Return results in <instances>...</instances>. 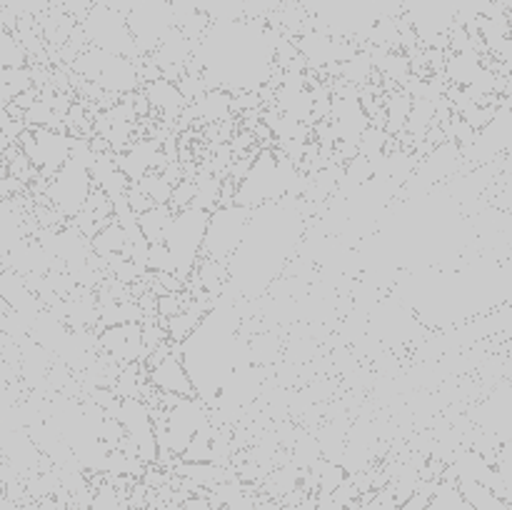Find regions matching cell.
Segmentation results:
<instances>
[{
  "label": "cell",
  "mask_w": 512,
  "mask_h": 510,
  "mask_svg": "<svg viewBox=\"0 0 512 510\" xmlns=\"http://www.w3.org/2000/svg\"><path fill=\"white\" fill-rule=\"evenodd\" d=\"M238 318L233 315V305L228 300L213 303V308L203 315L198 328L178 345L180 358L193 383L195 398L205 405H213L223 390L225 380L238 363H245V345L235 333Z\"/></svg>",
  "instance_id": "6da1fadb"
},
{
  "label": "cell",
  "mask_w": 512,
  "mask_h": 510,
  "mask_svg": "<svg viewBox=\"0 0 512 510\" xmlns=\"http://www.w3.org/2000/svg\"><path fill=\"white\" fill-rule=\"evenodd\" d=\"M308 178L298 173V165L280 150H263L250 163L248 173L235 185V205L255 210L265 203H278L285 195H300Z\"/></svg>",
  "instance_id": "7a4b0ae2"
},
{
  "label": "cell",
  "mask_w": 512,
  "mask_h": 510,
  "mask_svg": "<svg viewBox=\"0 0 512 510\" xmlns=\"http://www.w3.org/2000/svg\"><path fill=\"white\" fill-rule=\"evenodd\" d=\"M95 150L88 138L75 135L73 148H70V158L60 170H55L48 178V195L50 205L63 215L65 220H73L75 215L83 210L85 200H88L90 190H93V180H90V165H93Z\"/></svg>",
  "instance_id": "3957f363"
},
{
  "label": "cell",
  "mask_w": 512,
  "mask_h": 510,
  "mask_svg": "<svg viewBox=\"0 0 512 510\" xmlns=\"http://www.w3.org/2000/svg\"><path fill=\"white\" fill-rule=\"evenodd\" d=\"M208 218L210 213L190 205V208L175 210L163 233V245L168 248L170 258H173L175 275L183 283H188L190 275L195 273L198 263L203 260V240Z\"/></svg>",
  "instance_id": "277c9868"
},
{
  "label": "cell",
  "mask_w": 512,
  "mask_h": 510,
  "mask_svg": "<svg viewBox=\"0 0 512 510\" xmlns=\"http://www.w3.org/2000/svg\"><path fill=\"white\" fill-rule=\"evenodd\" d=\"M73 68L83 75L88 83L98 85L103 93L110 95H128L143 85L138 73V65L133 58H125V55L105 53V50L90 48L85 53L78 55V60L73 63Z\"/></svg>",
  "instance_id": "5b68a950"
},
{
  "label": "cell",
  "mask_w": 512,
  "mask_h": 510,
  "mask_svg": "<svg viewBox=\"0 0 512 510\" xmlns=\"http://www.w3.org/2000/svg\"><path fill=\"white\" fill-rule=\"evenodd\" d=\"M250 210L243 205H220L210 213L208 228H205L203 240V258L215 260V263H228L230 255L238 250L243 240L245 228H248Z\"/></svg>",
  "instance_id": "8992f818"
},
{
  "label": "cell",
  "mask_w": 512,
  "mask_h": 510,
  "mask_svg": "<svg viewBox=\"0 0 512 510\" xmlns=\"http://www.w3.org/2000/svg\"><path fill=\"white\" fill-rule=\"evenodd\" d=\"M83 28L93 48L105 50V53L125 55V58H138L140 48L135 45L133 35H130L128 20L113 5H95L88 13V18H85Z\"/></svg>",
  "instance_id": "52a82bcc"
},
{
  "label": "cell",
  "mask_w": 512,
  "mask_h": 510,
  "mask_svg": "<svg viewBox=\"0 0 512 510\" xmlns=\"http://www.w3.org/2000/svg\"><path fill=\"white\" fill-rule=\"evenodd\" d=\"M73 140L75 135H70L65 128H33L23 130L20 135L23 155L43 178H50L55 170L63 168L65 160L70 158Z\"/></svg>",
  "instance_id": "ba28073f"
},
{
  "label": "cell",
  "mask_w": 512,
  "mask_h": 510,
  "mask_svg": "<svg viewBox=\"0 0 512 510\" xmlns=\"http://www.w3.org/2000/svg\"><path fill=\"white\" fill-rule=\"evenodd\" d=\"M123 428L125 440L135 448L143 465L158 463V438H155L153 410L140 398H123L115 403V415H110Z\"/></svg>",
  "instance_id": "9c48e42d"
},
{
  "label": "cell",
  "mask_w": 512,
  "mask_h": 510,
  "mask_svg": "<svg viewBox=\"0 0 512 510\" xmlns=\"http://www.w3.org/2000/svg\"><path fill=\"white\" fill-rule=\"evenodd\" d=\"M158 353V358H150V383L170 398H193L195 390L178 345H160Z\"/></svg>",
  "instance_id": "30bf717a"
},
{
  "label": "cell",
  "mask_w": 512,
  "mask_h": 510,
  "mask_svg": "<svg viewBox=\"0 0 512 510\" xmlns=\"http://www.w3.org/2000/svg\"><path fill=\"white\" fill-rule=\"evenodd\" d=\"M103 345L110 353L125 360H138L148 355V350L143 345V328L135 323L113 325V328L105 330Z\"/></svg>",
  "instance_id": "8fae6325"
},
{
  "label": "cell",
  "mask_w": 512,
  "mask_h": 510,
  "mask_svg": "<svg viewBox=\"0 0 512 510\" xmlns=\"http://www.w3.org/2000/svg\"><path fill=\"white\" fill-rule=\"evenodd\" d=\"M143 93L145 98H148V105L150 108L158 110L160 115H163V120H173V118H180L185 110V98L180 95L178 85L173 83V80H165V78H155L150 80V83L143 85Z\"/></svg>",
  "instance_id": "7c38bea8"
},
{
  "label": "cell",
  "mask_w": 512,
  "mask_h": 510,
  "mask_svg": "<svg viewBox=\"0 0 512 510\" xmlns=\"http://www.w3.org/2000/svg\"><path fill=\"white\" fill-rule=\"evenodd\" d=\"M208 305H205L203 295L198 298V303H190L185 310H178L175 315H170L168 320H165V333H168V340L170 343L180 345L185 338H188L190 333H193L195 328L200 325V320H203V315L208 313Z\"/></svg>",
  "instance_id": "4fadbf2b"
},
{
  "label": "cell",
  "mask_w": 512,
  "mask_h": 510,
  "mask_svg": "<svg viewBox=\"0 0 512 510\" xmlns=\"http://www.w3.org/2000/svg\"><path fill=\"white\" fill-rule=\"evenodd\" d=\"M483 65V58H480V53L475 48L458 50V53L450 55L448 63H445V75H448L450 83H455L458 88H468V85L478 78Z\"/></svg>",
  "instance_id": "5bb4252c"
},
{
  "label": "cell",
  "mask_w": 512,
  "mask_h": 510,
  "mask_svg": "<svg viewBox=\"0 0 512 510\" xmlns=\"http://www.w3.org/2000/svg\"><path fill=\"white\" fill-rule=\"evenodd\" d=\"M233 95L228 93V90H208V93L203 95V98H198L195 103H188L185 105V110L188 113H195L193 118L198 120H205V123H215V120H223L225 115L233 110Z\"/></svg>",
  "instance_id": "9a60e30c"
},
{
  "label": "cell",
  "mask_w": 512,
  "mask_h": 510,
  "mask_svg": "<svg viewBox=\"0 0 512 510\" xmlns=\"http://www.w3.org/2000/svg\"><path fill=\"white\" fill-rule=\"evenodd\" d=\"M458 490L463 493V498L468 500L473 510H510V505L505 500H500L488 485L475 483V480H460Z\"/></svg>",
  "instance_id": "2e32d148"
},
{
  "label": "cell",
  "mask_w": 512,
  "mask_h": 510,
  "mask_svg": "<svg viewBox=\"0 0 512 510\" xmlns=\"http://www.w3.org/2000/svg\"><path fill=\"white\" fill-rule=\"evenodd\" d=\"M410 108H413V98L405 90H393L388 98V108H385V133H403L408 125Z\"/></svg>",
  "instance_id": "e0dca14e"
},
{
  "label": "cell",
  "mask_w": 512,
  "mask_h": 510,
  "mask_svg": "<svg viewBox=\"0 0 512 510\" xmlns=\"http://www.w3.org/2000/svg\"><path fill=\"white\" fill-rule=\"evenodd\" d=\"M170 218H173V210L170 205H153L150 210L138 215V225L143 230L145 240L148 243H163V233L168 228Z\"/></svg>",
  "instance_id": "ac0fdd59"
},
{
  "label": "cell",
  "mask_w": 512,
  "mask_h": 510,
  "mask_svg": "<svg viewBox=\"0 0 512 510\" xmlns=\"http://www.w3.org/2000/svg\"><path fill=\"white\" fill-rule=\"evenodd\" d=\"M33 88V70L25 68H0V100L10 103L20 93Z\"/></svg>",
  "instance_id": "d6986e66"
},
{
  "label": "cell",
  "mask_w": 512,
  "mask_h": 510,
  "mask_svg": "<svg viewBox=\"0 0 512 510\" xmlns=\"http://www.w3.org/2000/svg\"><path fill=\"white\" fill-rule=\"evenodd\" d=\"M193 185H195L193 208L205 210V213H213L220 203V188H223V180L213 178L210 173H203L193 180Z\"/></svg>",
  "instance_id": "ffe728a7"
},
{
  "label": "cell",
  "mask_w": 512,
  "mask_h": 510,
  "mask_svg": "<svg viewBox=\"0 0 512 510\" xmlns=\"http://www.w3.org/2000/svg\"><path fill=\"white\" fill-rule=\"evenodd\" d=\"M28 53L13 30L0 25V68H25Z\"/></svg>",
  "instance_id": "44dd1931"
},
{
  "label": "cell",
  "mask_w": 512,
  "mask_h": 510,
  "mask_svg": "<svg viewBox=\"0 0 512 510\" xmlns=\"http://www.w3.org/2000/svg\"><path fill=\"white\" fill-rule=\"evenodd\" d=\"M425 510H473V508H470L468 500L463 498L458 485L450 483V480H440Z\"/></svg>",
  "instance_id": "7402d4cb"
},
{
  "label": "cell",
  "mask_w": 512,
  "mask_h": 510,
  "mask_svg": "<svg viewBox=\"0 0 512 510\" xmlns=\"http://www.w3.org/2000/svg\"><path fill=\"white\" fill-rule=\"evenodd\" d=\"M20 243H23V223L15 213L0 208V255L5 258Z\"/></svg>",
  "instance_id": "603a6c76"
},
{
  "label": "cell",
  "mask_w": 512,
  "mask_h": 510,
  "mask_svg": "<svg viewBox=\"0 0 512 510\" xmlns=\"http://www.w3.org/2000/svg\"><path fill=\"white\" fill-rule=\"evenodd\" d=\"M140 190H143L145 195H148L150 200H153L155 205H168L170 203V195H173V185L168 183V180L163 178V173L160 170H150L148 175H143V178L138 180Z\"/></svg>",
  "instance_id": "cb8c5ba5"
},
{
  "label": "cell",
  "mask_w": 512,
  "mask_h": 510,
  "mask_svg": "<svg viewBox=\"0 0 512 510\" xmlns=\"http://www.w3.org/2000/svg\"><path fill=\"white\" fill-rule=\"evenodd\" d=\"M148 270H155V273H173L175 275V263H173V258H170L168 248H165L163 243H150Z\"/></svg>",
  "instance_id": "d4e9b609"
},
{
  "label": "cell",
  "mask_w": 512,
  "mask_h": 510,
  "mask_svg": "<svg viewBox=\"0 0 512 510\" xmlns=\"http://www.w3.org/2000/svg\"><path fill=\"white\" fill-rule=\"evenodd\" d=\"M90 505H93V510H123V508H118L120 505L118 495H115V490H110V488L100 490Z\"/></svg>",
  "instance_id": "484cf974"
}]
</instances>
